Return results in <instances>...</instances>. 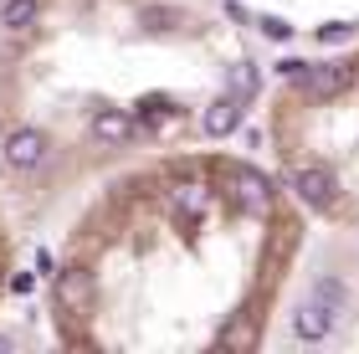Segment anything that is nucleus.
<instances>
[{"instance_id": "f257e3e1", "label": "nucleus", "mask_w": 359, "mask_h": 354, "mask_svg": "<svg viewBox=\"0 0 359 354\" xmlns=\"http://www.w3.org/2000/svg\"><path fill=\"white\" fill-rule=\"evenodd\" d=\"M226 190H231V200L247 216H267L272 211V185H267V175H257L252 165H231L226 170Z\"/></svg>"}, {"instance_id": "f03ea898", "label": "nucleus", "mask_w": 359, "mask_h": 354, "mask_svg": "<svg viewBox=\"0 0 359 354\" xmlns=\"http://www.w3.org/2000/svg\"><path fill=\"white\" fill-rule=\"evenodd\" d=\"M287 185H292V196H298L308 211H329L334 196H339V180H334V175L323 170V165H298Z\"/></svg>"}, {"instance_id": "7ed1b4c3", "label": "nucleus", "mask_w": 359, "mask_h": 354, "mask_svg": "<svg viewBox=\"0 0 359 354\" xmlns=\"http://www.w3.org/2000/svg\"><path fill=\"white\" fill-rule=\"evenodd\" d=\"M292 83H298L308 98L329 103V98H339V93L354 83V72H349V67H334V62H323V67H308V62H303V67L292 72Z\"/></svg>"}, {"instance_id": "20e7f679", "label": "nucleus", "mask_w": 359, "mask_h": 354, "mask_svg": "<svg viewBox=\"0 0 359 354\" xmlns=\"http://www.w3.org/2000/svg\"><path fill=\"white\" fill-rule=\"evenodd\" d=\"M46 149H52V144H46L41 128H11V134H6V165L21 170V175L36 170L41 159H46Z\"/></svg>"}, {"instance_id": "39448f33", "label": "nucleus", "mask_w": 359, "mask_h": 354, "mask_svg": "<svg viewBox=\"0 0 359 354\" xmlns=\"http://www.w3.org/2000/svg\"><path fill=\"white\" fill-rule=\"evenodd\" d=\"M334 318L323 313V303L318 298H303L298 308H292V339L298 344H323V339H334Z\"/></svg>"}, {"instance_id": "423d86ee", "label": "nucleus", "mask_w": 359, "mask_h": 354, "mask_svg": "<svg viewBox=\"0 0 359 354\" xmlns=\"http://www.w3.org/2000/svg\"><path fill=\"white\" fill-rule=\"evenodd\" d=\"M241 118H247V98L241 93H226V98H216L205 108V134L210 139H226V134H236Z\"/></svg>"}, {"instance_id": "0eeeda50", "label": "nucleus", "mask_w": 359, "mask_h": 354, "mask_svg": "<svg viewBox=\"0 0 359 354\" xmlns=\"http://www.w3.org/2000/svg\"><path fill=\"white\" fill-rule=\"evenodd\" d=\"M308 298H318V303H323V313H329L334 324H344V318L354 313V298H349V287L339 282V278H318Z\"/></svg>"}, {"instance_id": "6e6552de", "label": "nucleus", "mask_w": 359, "mask_h": 354, "mask_svg": "<svg viewBox=\"0 0 359 354\" xmlns=\"http://www.w3.org/2000/svg\"><path fill=\"white\" fill-rule=\"evenodd\" d=\"M93 134H97V139H103V144H113V149H118V144H128V139H134V134H139V123H134V118H128V114H123V108H103V114H97V118H93Z\"/></svg>"}, {"instance_id": "1a4fd4ad", "label": "nucleus", "mask_w": 359, "mask_h": 354, "mask_svg": "<svg viewBox=\"0 0 359 354\" xmlns=\"http://www.w3.org/2000/svg\"><path fill=\"white\" fill-rule=\"evenodd\" d=\"M57 298H62V308L83 313L93 303V278H88V272H62V278H57Z\"/></svg>"}, {"instance_id": "9d476101", "label": "nucleus", "mask_w": 359, "mask_h": 354, "mask_svg": "<svg viewBox=\"0 0 359 354\" xmlns=\"http://www.w3.org/2000/svg\"><path fill=\"white\" fill-rule=\"evenodd\" d=\"M36 15H41V0H0V26L6 31L36 26Z\"/></svg>"}, {"instance_id": "9b49d317", "label": "nucleus", "mask_w": 359, "mask_h": 354, "mask_svg": "<svg viewBox=\"0 0 359 354\" xmlns=\"http://www.w3.org/2000/svg\"><path fill=\"white\" fill-rule=\"evenodd\" d=\"M175 118V98H165V93H149V98L139 103V118L134 123H144V128H165Z\"/></svg>"}, {"instance_id": "f8f14e48", "label": "nucleus", "mask_w": 359, "mask_h": 354, "mask_svg": "<svg viewBox=\"0 0 359 354\" xmlns=\"http://www.w3.org/2000/svg\"><path fill=\"white\" fill-rule=\"evenodd\" d=\"M139 26H144V31H154V36H165V31L185 26V15H180V11H170V6H144Z\"/></svg>"}, {"instance_id": "ddd939ff", "label": "nucleus", "mask_w": 359, "mask_h": 354, "mask_svg": "<svg viewBox=\"0 0 359 354\" xmlns=\"http://www.w3.org/2000/svg\"><path fill=\"white\" fill-rule=\"evenodd\" d=\"M252 339H257V334H252V313H241V324L221 334V344H226V349H252Z\"/></svg>"}, {"instance_id": "4468645a", "label": "nucleus", "mask_w": 359, "mask_h": 354, "mask_svg": "<svg viewBox=\"0 0 359 354\" xmlns=\"http://www.w3.org/2000/svg\"><path fill=\"white\" fill-rule=\"evenodd\" d=\"M262 36H272V41H292V26L283 21V15H262Z\"/></svg>"}, {"instance_id": "2eb2a0df", "label": "nucleus", "mask_w": 359, "mask_h": 354, "mask_svg": "<svg viewBox=\"0 0 359 354\" xmlns=\"http://www.w3.org/2000/svg\"><path fill=\"white\" fill-rule=\"evenodd\" d=\"M318 41H329V46L349 41V21H323V26H318Z\"/></svg>"}, {"instance_id": "dca6fc26", "label": "nucleus", "mask_w": 359, "mask_h": 354, "mask_svg": "<svg viewBox=\"0 0 359 354\" xmlns=\"http://www.w3.org/2000/svg\"><path fill=\"white\" fill-rule=\"evenodd\" d=\"M252 88H257V72H252V62H241V67H236V93L252 98Z\"/></svg>"}, {"instance_id": "f3484780", "label": "nucleus", "mask_w": 359, "mask_h": 354, "mask_svg": "<svg viewBox=\"0 0 359 354\" xmlns=\"http://www.w3.org/2000/svg\"><path fill=\"white\" fill-rule=\"evenodd\" d=\"M31 287H36V278H31V272H15V278H11V293H31Z\"/></svg>"}, {"instance_id": "a211bd4d", "label": "nucleus", "mask_w": 359, "mask_h": 354, "mask_svg": "<svg viewBox=\"0 0 359 354\" xmlns=\"http://www.w3.org/2000/svg\"><path fill=\"white\" fill-rule=\"evenodd\" d=\"M15 349V339H11V334H0V354H11Z\"/></svg>"}]
</instances>
